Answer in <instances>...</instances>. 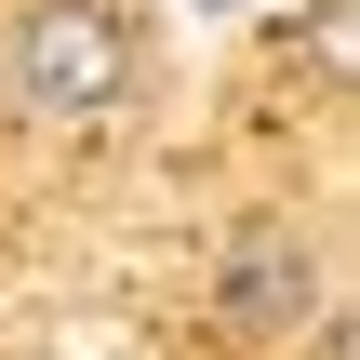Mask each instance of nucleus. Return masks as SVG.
Instances as JSON below:
<instances>
[{"instance_id":"nucleus-1","label":"nucleus","mask_w":360,"mask_h":360,"mask_svg":"<svg viewBox=\"0 0 360 360\" xmlns=\"http://www.w3.org/2000/svg\"><path fill=\"white\" fill-rule=\"evenodd\" d=\"M120 80H134V27H120L107 0H27V27H13V107H40V120H107Z\"/></svg>"},{"instance_id":"nucleus-2","label":"nucleus","mask_w":360,"mask_h":360,"mask_svg":"<svg viewBox=\"0 0 360 360\" xmlns=\"http://www.w3.org/2000/svg\"><path fill=\"white\" fill-rule=\"evenodd\" d=\"M214 307H227V334H240V347H281V334H307V307H321V254H307V227H294V214H240Z\"/></svg>"},{"instance_id":"nucleus-3","label":"nucleus","mask_w":360,"mask_h":360,"mask_svg":"<svg viewBox=\"0 0 360 360\" xmlns=\"http://www.w3.org/2000/svg\"><path fill=\"white\" fill-rule=\"evenodd\" d=\"M307 53L347 80V53H360V13H347V0H321V13H307Z\"/></svg>"},{"instance_id":"nucleus-4","label":"nucleus","mask_w":360,"mask_h":360,"mask_svg":"<svg viewBox=\"0 0 360 360\" xmlns=\"http://www.w3.org/2000/svg\"><path fill=\"white\" fill-rule=\"evenodd\" d=\"M200 13H240V0H200Z\"/></svg>"}]
</instances>
